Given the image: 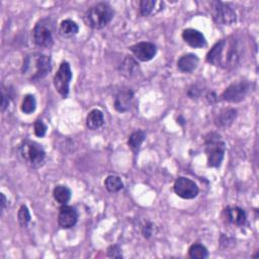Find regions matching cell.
I'll list each match as a JSON object with an SVG mask.
<instances>
[{"instance_id":"24","label":"cell","mask_w":259,"mask_h":259,"mask_svg":"<svg viewBox=\"0 0 259 259\" xmlns=\"http://www.w3.org/2000/svg\"><path fill=\"white\" fill-rule=\"evenodd\" d=\"M121 74L125 75L127 77H131L132 75L136 74V70H137V63L135 62V60L131 57V56H126V58L123 60L122 64H121Z\"/></svg>"},{"instance_id":"9","label":"cell","mask_w":259,"mask_h":259,"mask_svg":"<svg viewBox=\"0 0 259 259\" xmlns=\"http://www.w3.org/2000/svg\"><path fill=\"white\" fill-rule=\"evenodd\" d=\"M251 84L248 81H240L231 84L222 93V99L228 102L242 101L250 90Z\"/></svg>"},{"instance_id":"19","label":"cell","mask_w":259,"mask_h":259,"mask_svg":"<svg viewBox=\"0 0 259 259\" xmlns=\"http://www.w3.org/2000/svg\"><path fill=\"white\" fill-rule=\"evenodd\" d=\"M53 196L58 204L64 206L67 205L71 199V190L65 185H58L54 188Z\"/></svg>"},{"instance_id":"16","label":"cell","mask_w":259,"mask_h":259,"mask_svg":"<svg viewBox=\"0 0 259 259\" xmlns=\"http://www.w3.org/2000/svg\"><path fill=\"white\" fill-rule=\"evenodd\" d=\"M225 217L227 221L235 226H242L246 222V213L239 207H228L225 210Z\"/></svg>"},{"instance_id":"28","label":"cell","mask_w":259,"mask_h":259,"mask_svg":"<svg viewBox=\"0 0 259 259\" xmlns=\"http://www.w3.org/2000/svg\"><path fill=\"white\" fill-rule=\"evenodd\" d=\"M34 128H35V134L37 137H40V138H43L46 133H47V125L45 124V122L41 119H38L35 121L34 123Z\"/></svg>"},{"instance_id":"32","label":"cell","mask_w":259,"mask_h":259,"mask_svg":"<svg viewBox=\"0 0 259 259\" xmlns=\"http://www.w3.org/2000/svg\"><path fill=\"white\" fill-rule=\"evenodd\" d=\"M0 197H2V202H0V207H2V214L5 212L6 207H7V198L4 193H0Z\"/></svg>"},{"instance_id":"26","label":"cell","mask_w":259,"mask_h":259,"mask_svg":"<svg viewBox=\"0 0 259 259\" xmlns=\"http://www.w3.org/2000/svg\"><path fill=\"white\" fill-rule=\"evenodd\" d=\"M18 219H19V223L20 225L23 227V228H26L28 227V225L30 224L31 220H32V216H31V213L28 209L27 206L23 205L18 213Z\"/></svg>"},{"instance_id":"12","label":"cell","mask_w":259,"mask_h":259,"mask_svg":"<svg viewBox=\"0 0 259 259\" xmlns=\"http://www.w3.org/2000/svg\"><path fill=\"white\" fill-rule=\"evenodd\" d=\"M78 221V212L75 208L64 205L60 209L58 215V223L64 229H70L76 225Z\"/></svg>"},{"instance_id":"31","label":"cell","mask_w":259,"mask_h":259,"mask_svg":"<svg viewBox=\"0 0 259 259\" xmlns=\"http://www.w3.org/2000/svg\"><path fill=\"white\" fill-rule=\"evenodd\" d=\"M9 104H10V98L5 93H3V97H2V109H3V111H5L7 107H9Z\"/></svg>"},{"instance_id":"5","label":"cell","mask_w":259,"mask_h":259,"mask_svg":"<svg viewBox=\"0 0 259 259\" xmlns=\"http://www.w3.org/2000/svg\"><path fill=\"white\" fill-rule=\"evenodd\" d=\"M226 152V144L217 133H210L206 137V154L208 165L218 168L221 166Z\"/></svg>"},{"instance_id":"25","label":"cell","mask_w":259,"mask_h":259,"mask_svg":"<svg viewBox=\"0 0 259 259\" xmlns=\"http://www.w3.org/2000/svg\"><path fill=\"white\" fill-rule=\"evenodd\" d=\"M37 100L33 94H27L22 103V110L26 114H30L36 110Z\"/></svg>"},{"instance_id":"17","label":"cell","mask_w":259,"mask_h":259,"mask_svg":"<svg viewBox=\"0 0 259 259\" xmlns=\"http://www.w3.org/2000/svg\"><path fill=\"white\" fill-rule=\"evenodd\" d=\"M104 122V116L101 110L99 109H92L86 117V125L90 130H97L102 126Z\"/></svg>"},{"instance_id":"6","label":"cell","mask_w":259,"mask_h":259,"mask_svg":"<svg viewBox=\"0 0 259 259\" xmlns=\"http://www.w3.org/2000/svg\"><path fill=\"white\" fill-rule=\"evenodd\" d=\"M54 23L51 19H43L37 23L33 31V41L41 48H51L54 44Z\"/></svg>"},{"instance_id":"14","label":"cell","mask_w":259,"mask_h":259,"mask_svg":"<svg viewBox=\"0 0 259 259\" xmlns=\"http://www.w3.org/2000/svg\"><path fill=\"white\" fill-rule=\"evenodd\" d=\"M182 39L192 48H203L206 46L205 36L198 30L186 29L182 32Z\"/></svg>"},{"instance_id":"15","label":"cell","mask_w":259,"mask_h":259,"mask_svg":"<svg viewBox=\"0 0 259 259\" xmlns=\"http://www.w3.org/2000/svg\"><path fill=\"white\" fill-rule=\"evenodd\" d=\"M199 57L195 54H185L179 58L177 61V68L183 73H191L195 71L199 65Z\"/></svg>"},{"instance_id":"7","label":"cell","mask_w":259,"mask_h":259,"mask_svg":"<svg viewBox=\"0 0 259 259\" xmlns=\"http://www.w3.org/2000/svg\"><path fill=\"white\" fill-rule=\"evenodd\" d=\"M211 15L215 23L223 26H230L237 20L235 11L228 4L222 2L211 3Z\"/></svg>"},{"instance_id":"11","label":"cell","mask_w":259,"mask_h":259,"mask_svg":"<svg viewBox=\"0 0 259 259\" xmlns=\"http://www.w3.org/2000/svg\"><path fill=\"white\" fill-rule=\"evenodd\" d=\"M130 50H131V52L138 60L142 62H148L152 60L157 53L156 46L149 42H141L135 44L130 47Z\"/></svg>"},{"instance_id":"8","label":"cell","mask_w":259,"mask_h":259,"mask_svg":"<svg viewBox=\"0 0 259 259\" xmlns=\"http://www.w3.org/2000/svg\"><path fill=\"white\" fill-rule=\"evenodd\" d=\"M72 80V71L68 62H62L57 73L54 76V86L56 90L66 98L69 94L70 82Z\"/></svg>"},{"instance_id":"29","label":"cell","mask_w":259,"mask_h":259,"mask_svg":"<svg viewBox=\"0 0 259 259\" xmlns=\"http://www.w3.org/2000/svg\"><path fill=\"white\" fill-rule=\"evenodd\" d=\"M107 255L113 258H121L122 257L121 249L119 248L118 245H111L107 249Z\"/></svg>"},{"instance_id":"21","label":"cell","mask_w":259,"mask_h":259,"mask_svg":"<svg viewBox=\"0 0 259 259\" xmlns=\"http://www.w3.org/2000/svg\"><path fill=\"white\" fill-rule=\"evenodd\" d=\"M79 32L78 25L71 21V20H65L60 24V33L65 37H72L77 35Z\"/></svg>"},{"instance_id":"27","label":"cell","mask_w":259,"mask_h":259,"mask_svg":"<svg viewBox=\"0 0 259 259\" xmlns=\"http://www.w3.org/2000/svg\"><path fill=\"white\" fill-rule=\"evenodd\" d=\"M155 6H156L155 0H142L140 3V13L142 17L150 16L154 11Z\"/></svg>"},{"instance_id":"2","label":"cell","mask_w":259,"mask_h":259,"mask_svg":"<svg viewBox=\"0 0 259 259\" xmlns=\"http://www.w3.org/2000/svg\"><path fill=\"white\" fill-rule=\"evenodd\" d=\"M52 69L51 57L42 53H33L28 55L24 60L23 74L30 80H40Z\"/></svg>"},{"instance_id":"30","label":"cell","mask_w":259,"mask_h":259,"mask_svg":"<svg viewBox=\"0 0 259 259\" xmlns=\"http://www.w3.org/2000/svg\"><path fill=\"white\" fill-rule=\"evenodd\" d=\"M152 231H153V227H152V224L148 223L146 224L144 227H143V230H142V234L145 238H149L151 237L152 235Z\"/></svg>"},{"instance_id":"10","label":"cell","mask_w":259,"mask_h":259,"mask_svg":"<svg viewBox=\"0 0 259 259\" xmlns=\"http://www.w3.org/2000/svg\"><path fill=\"white\" fill-rule=\"evenodd\" d=\"M174 192L183 200H192L199 195V187L195 181L186 177H178L173 186Z\"/></svg>"},{"instance_id":"4","label":"cell","mask_w":259,"mask_h":259,"mask_svg":"<svg viewBox=\"0 0 259 259\" xmlns=\"http://www.w3.org/2000/svg\"><path fill=\"white\" fill-rule=\"evenodd\" d=\"M20 155L23 161L31 168H40L46 160V152L44 148L32 140H25L20 146Z\"/></svg>"},{"instance_id":"1","label":"cell","mask_w":259,"mask_h":259,"mask_svg":"<svg viewBox=\"0 0 259 259\" xmlns=\"http://www.w3.org/2000/svg\"><path fill=\"white\" fill-rule=\"evenodd\" d=\"M243 47L235 36L217 42L207 54V62L224 69L236 67L242 58Z\"/></svg>"},{"instance_id":"23","label":"cell","mask_w":259,"mask_h":259,"mask_svg":"<svg viewBox=\"0 0 259 259\" xmlns=\"http://www.w3.org/2000/svg\"><path fill=\"white\" fill-rule=\"evenodd\" d=\"M188 254L193 259H206L209 257L208 249L199 243L192 244L188 249Z\"/></svg>"},{"instance_id":"3","label":"cell","mask_w":259,"mask_h":259,"mask_svg":"<svg viewBox=\"0 0 259 259\" xmlns=\"http://www.w3.org/2000/svg\"><path fill=\"white\" fill-rule=\"evenodd\" d=\"M113 15V11L108 4L99 3L87 11L84 19L88 27L101 30L111 22Z\"/></svg>"},{"instance_id":"22","label":"cell","mask_w":259,"mask_h":259,"mask_svg":"<svg viewBox=\"0 0 259 259\" xmlns=\"http://www.w3.org/2000/svg\"><path fill=\"white\" fill-rule=\"evenodd\" d=\"M104 186L109 192L113 193V192H118L119 190H121L123 187V183L118 176L108 175L104 180Z\"/></svg>"},{"instance_id":"13","label":"cell","mask_w":259,"mask_h":259,"mask_svg":"<svg viewBox=\"0 0 259 259\" xmlns=\"http://www.w3.org/2000/svg\"><path fill=\"white\" fill-rule=\"evenodd\" d=\"M134 97V93L131 89L120 90L114 99V108L118 112H125L131 107V103Z\"/></svg>"},{"instance_id":"18","label":"cell","mask_w":259,"mask_h":259,"mask_svg":"<svg viewBox=\"0 0 259 259\" xmlns=\"http://www.w3.org/2000/svg\"><path fill=\"white\" fill-rule=\"evenodd\" d=\"M145 140H146V133L142 131V130H139V131L134 132L131 136L128 137L127 144H128V147L136 153L139 151V149L141 148Z\"/></svg>"},{"instance_id":"20","label":"cell","mask_w":259,"mask_h":259,"mask_svg":"<svg viewBox=\"0 0 259 259\" xmlns=\"http://www.w3.org/2000/svg\"><path fill=\"white\" fill-rule=\"evenodd\" d=\"M237 116V111L233 108H227L221 111L217 118V124L220 126H229Z\"/></svg>"}]
</instances>
